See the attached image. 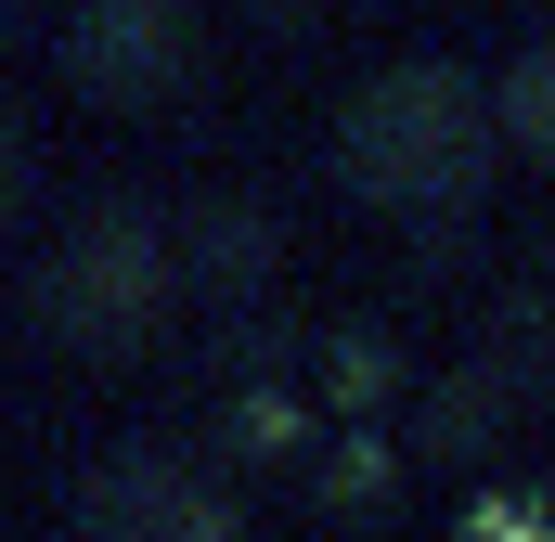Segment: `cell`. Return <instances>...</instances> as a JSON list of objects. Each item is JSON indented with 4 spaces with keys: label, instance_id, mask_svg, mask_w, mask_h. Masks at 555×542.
I'll return each mask as SVG.
<instances>
[{
    "label": "cell",
    "instance_id": "obj_1",
    "mask_svg": "<svg viewBox=\"0 0 555 542\" xmlns=\"http://www.w3.org/2000/svg\"><path fill=\"white\" fill-rule=\"evenodd\" d=\"M478 168V117L452 78H388L362 117H349V181L362 194H452Z\"/></svg>",
    "mask_w": 555,
    "mask_h": 542
},
{
    "label": "cell",
    "instance_id": "obj_2",
    "mask_svg": "<svg viewBox=\"0 0 555 542\" xmlns=\"http://www.w3.org/2000/svg\"><path fill=\"white\" fill-rule=\"evenodd\" d=\"M78 284H65V323H78V336H104V323H117V336H130L142 323V297H155V246H142V220H104V233H78Z\"/></svg>",
    "mask_w": 555,
    "mask_h": 542
},
{
    "label": "cell",
    "instance_id": "obj_3",
    "mask_svg": "<svg viewBox=\"0 0 555 542\" xmlns=\"http://www.w3.org/2000/svg\"><path fill=\"white\" fill-rule=\"evenodd\" d=\"M465 542H543V517H530V504H478V530Z\"/></svg>",
    "mask_w": 555,
    "mask_h": 542
}]
</instances>
